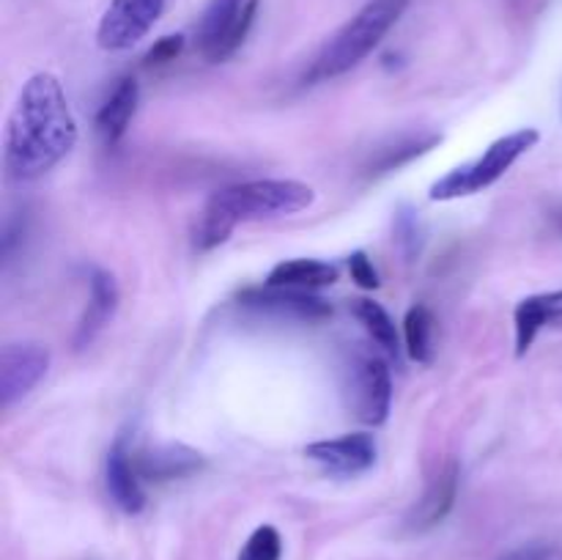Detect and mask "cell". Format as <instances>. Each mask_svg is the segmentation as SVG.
I'll use <instances>...</instances> for the list:
<instances>
[{
    "label": "cell",
    "instance_id": "obj_11",
    "mask_svg": "<svg viewBox=\"0 0 562 560\" xmlns=\"http://www.w3.org/2000/svg\"><path fill=\"white\" fill-rule=\"evenodd\" d=\"M459 464L453 459L445 461V467H439L437 475L428 483L426 494L417 500L415 508L406 516L404 527L409 533H428L431 527H437L439 522H445V516L450 514L456 503V494H459Z\"/></svg>",
    "mask_w": 562,
    "mask_h": 560
},
{
    "label": "cell",
    "instance_id": "obj_9",
    "mask_svg": "<svg viewBox=\"0 0 562 560\" xmlns=\"http://www.w3.org/2000/svg\"><path fill=\"white\" fill-rule=\"evenodd\" d=\"M239 302L252 311L272 313L283 318H302V322H322L333 316V305L307 289H285V285H256L239 294Z\"/></svg>",
    "mask_w": 562,
    "mask_h": 560
},
{
    "label": "cell",
    "instance_id": "obj_12",
    "mask_svg": "<svg viewBox=\"0 0 562 560\" xmlns=\"http://www.w3.org/2000/svg\"><path fill=\"white\" fill-rule=\"evenodd\" d=\"M104 481H108L110 497L124 514H140L143 505H146V492L140 486V472H137L135 456L126 445V437H119L110 448Z\"/></svg>",
    "mask_w": 562,
    "mask_h": 560
},
{
    "label": "cell",
    "instance_id": "obj_26",
    "mask_svg": "<svg viewBox=\"0 0 562 560\" xmlns=\"http://www.w3.org/2000/svg\"><path fill=\"white\" fill-rule=\"evenodd\" d=\"M560 228H562V214H560Z\"/></svg>",
    "mask_w": 562,
    "mask_h": 560
},
{
    "label": "cell",
    "instance_id": "obj_3",
    "mask_svg": "<svg viewBox=\"0 0 562 560\" xmlns=\"http://www.w3.org/2000/svg\"><path fill=\"white\" fill-rule=\"evenodd\" d=\"M409 0H368L333 38L322 47V53L313 58L311 69L305 71L302 80L307 86L316 82L335 80V77L346 75L355 66H360L373 49L382 44V38L398 25L404 16Z\"/></svg>",
    "mask_w": 562,
    "mask_h": 560
},
{
    "label": "cell",
    "instance_id": "obj_8",
    "mask_svg": "<svg viewBox=\"0 0 562 560\" xmlns=\"http://www.w3.org/2000/svg\"><path fill=\"white\" fill-rule=\"evenodd\" d=\"M49 368V351L42 344H9L0 355V404L3 410L25 399L44 379Z\"/></svg>",
    "mask_w": 562,
    "mask_h": 560
},
{
    "label": "cell",
    "instance_id": "obj_24",
    "mask_svg": "<svg viewBox=\"0 0 562 560\" xmlns=\"http://www.w3.org/2000/svg\"><path fill=\"white\" fill-rule=\"evenodd\" d=\"M184 47V36H162L146 55V64L148 66H159V64H168V60H176V55L181 53Z\"/></svg>",
    "mask_w": 562,
    "mask_h": 560
},
{
    "label": "cell",
    "instance_id": "obj_23",
    "mask_svg": "<svg viewBox=\"0 0 562 560\" xmlns=\"http://www.w3.org/2000/svg\"><path fill=\"white\" fill-rule=\"evenodd\" d=\"M349 269H351V280H355L360 289H371V291L379 289V272H376V267H373V261L366 256V253H362V250L351 253Z\"/></svg>",
    "mask_w": 562,
    "mask_h": 560
},
{
    "label": "cell",
    "instance_id": "obj_21",
    "mask_svg": "<svg viewBox=\"0 0 562 560\" xmlns=\"http://www.w3.org/2000/svg\"><path fill=\"white\" fill-rule=\"evenodd\" d=\"M280 555H283V538H280L278 527L261 525L247 538L239 560H280Z\"/></svg>",
    "mask_w": 562,
    "mask_h": 560
},
{
    "label": "cell",
    "instance_id": "obj_4",
    "mask_svg": "<svg viewBox=\"0 0 562 560\" xmlns=\"http://www.w3.org/2000/svg\"><path fill=\"white\" fill-rule=\"evenodd\" d=\"M538 141H541V135L532 126L510 132V135L494 141L477 159L459 165V168L445 173L439 181H434L428 195H431V201H456V198L475 195V192L486 190L494 181L503 179L514 168L516 159L525 157Z\"/></svg>",
    "mask_w": 562,
    "mask_h": 560
},
{
    "label": "cell",
    "instance_id": "obj_7",
    "mask_svg": "<svg viewBox=\"0 0 562 560\" xmlns=\"http://www.w3.org/2000/svg\"><path fill=\"white\" fill-rule=\"evenodd\" d=\"M162 11L165 0H110L97 27L99 47L110 53L135 47L157 25Z\"/></svg>",
    "mask_w": 562,
    "mask_h": 560
},
{
    "label": "cell",
    "instance_id": "obj_20",
    "mask_svg": "<svg viewBox=\"0 0 562 560\" xmlns=\"http://www.w3.org/2000/svg\"><path fill=\"white\" fill-rule=\"evenodd\" d=\"M442 141L439 135H412V137H401V141L390 143V146L379 148L376 157L371 159V173H390V170L404 168L406 163H412L420 154L431 152L437 143Z\"/></svg>",
    "mask_w": 562,
    "mask_h": 560
},
{
    "label": "cell",
    "instance_id": "obj_5",
    "mask_svg": "<svg viewBox=\"0 0 562 560\" xmlns=\"http://www.w3.org/2000/svg\"><path fill=\"white\" fill-rule=\"evenodd\" d=\"M258 14V0H209L198 22V53L209 64H223L250 36Z\"/></svg>",
    "mask_w": 562,
    "mask_h": 560
},
{
    "label": "cell",
    "instance_id": "obj_2",
    "mask_svg": "<svg viewBox=\"0 0 562 560\" xmlns=\"http://www.w3.org/2000/svg\"><path fill=\"white\" fill-rule=\"evenodd\" d=\"M313 201H316L313 187L294 179H256L225 187V190L214 192L203 209L195 236L198 250H212V247L223 245L239 223L283 217V214L289 217V214L311 206Z\"/></svg>",
    "mask_w": 562,
    "mask_h": 560
},
{
    "label": "cell",
    "instance_id": "obj_17",
    "mask_svg": "<svg viewBox=\"0 0 562 560\" xmlns=\"http://www.w3.org/2000/svg\"><path fill=\"white\" fill-rule=\"evenodd\" d=\"M338 267L329 261H316V258H291V261H280L278 267L269 272V285H285V289H322V285H333L338 280Z\"/></svg>",
    "mask_w": 562,
    "mask_h": 560
},
{
    "label": "cell",
    "instance_id": "obj_25",
    "mask_svg": "<svg viewBox=\"0 0 562 560\" xmlns=\"http://www.w3.org/2000/svg\"><path fill=\"white\" fill-rule=\"evenodd\" d=\"M552 555L554 549L547 547V544H525V547L514 549V552L499 560H552Z\"/></svg>",
    "mask_w": 562,
    "mask_h": 560
},
{
    "label": "cell",
    "instance_id": "obj_19",
    "mask_svg": "<svg viewBox=\"0 0 562 560\" xmlns=\"http://www.w3.org/2000/svg\"><path fill=\"white\" fill-rule=\"evenodd\" d=\"M434 333H437V322H434V313L426 305H412L409 313L404 318V338H406V351L415 362H431L434 360Z\"/></svg>",
    "mask_w": 562,
    "mask_h": 560
},
{
    "label": "cell",
    "instance_id": "obj_13",
    "mask_svg": "<svg viewBox=\"0 0 562 560\" xmlns=\"http://www.w3.org/2000/svg\"><path fill=\"white\" fill-rule=\"evenodd\" d=\"M516 357H525L547 327H562V291L532 294L516 305Z\"/></svg>",
    "mask_w": 562,
    "mask_h": 560
},
{
    "label": "cell",
    "instance_id": "obj_10",
    "mask_svg": "<svg viewBox=\"0 0 562 560\" xmlns=\"http://www.w3.org/2000/svg\"><path fill=\"white\" fill-rule=\"evenodd\" d=\"M305 456L335 472V475H360L376 461V439L366 432L344 434L335 439H318L305 448Z\"/></svg>",
    "mask_w": 562,
    "mask_h": 560
},
{
    "label": "cell",
    "instance_id": "obj_6",
    "mask_svg": "<svg viewBox=\"0 0 562 560\" xmlns=\"http://www.w3.org/2000/svg\"><path fill=\"white\" fill-rule=\"evenodd\" d=\"M349 404L362 423L387 421L390 401H393V379L387 362L373 351H357L349 362V382H346Z\"/></svg>",
    "mask_w": 562,
    "mask_h": 560
},
{
    "label": "cell",
    "instance_id": "obj_14",
    "mask_svg": "<svg viewBox=\"0 0 562 560\" xmlns=\"http://www.w3.org/2000/svg\"><path fill=\"white\" fill-rule=\"evenodd\" d=\"M132 456H135V467L140 478H148V481H176V478L192 475V472L206 464V459L198 450L173 443L143 448Z\"/></svg>",
    "mask_w": 562,
    "mask_h": 560
},
{
    "label": "cell",
    "instance_id": "obj_15",
    "mask_svg": "<svg viewBox=\"0 0 562 560\" xmlns=\"http://www.w3.org/2000/svg\"><path fill=\"white\" fill-rule=\"evenodd\" d=\"M88 285H91V296H88V307L86 313H82L80 324H77V349L91 344V340L102 333L104 324L113 318L115 307H119V283H115L113 275L104 272V269H93Z\"/></svg>",
    "mask_w": 562,
    "mask_h": 560
},
{
    "label": "cell",
    "instance_id": "obj_22",
    "mask_svg": "<svg viewBox=\"0 0 562 560\" xmlns=\"http://www.w3.org/2000/svg\"><path fill=\"white\" fill-rule=\"evenodd\" d=\"M395 234H398L401 245L409 256L420 250V223H417V214L412 209H401L398 220H395Z\"/></svg>",
    "mask_w": 562,
    "mask_h": 560
},
{
    "label": "cell",
    "instance_id": "obj_18",
    "mask_svg": "<svg viewBox=\"0 0 562 560\" xmlns=\"http://www.w3.org/2000/svg\"><path fill=\"white\" fill-rule=\"evenodd\" d=\"M351 311H355L357 322L366 327V333L371 335L373 344L379 346L382 351H387V355L398 357V349H401V340H398V329H395V322L390 318V313L384 311L379 302L373 300H355V305H351Z\"/></svg>",
    "mask_w": 562,
    "mask_h": 560
},
{
    "label": "cell",
    "instance_id": "obj_1",
    "mask_svg": "<svg viewBox=\"0 0 562 560\" xmlns=\"http://www.w3.org/2000/svg\"><path fill=\"white\" fill-rule=\"evenodd\" d=\"M77 143L64 86L49 71H38L22 86L14 110L5 121L3 165L11 179L31 181L53 170Z\"/></svg>",
    "mask_w": 562,
    "mask_h": 560
},
{
    "label": "cell",
    "instance_id": "obj_16",
    "mask_svg": "<svg viewBox=\"0 0 562 560\" xmlns=\"http://www.w3.org/2000/svg\"><path fill=\"white\" fill-rule=\"evenodd\" d=\"M137 99H140V88H137L135 77L119 80L113 93L104 99L97 113V132L104 141V146H115L126 135V130L132 124V115L137 110Z\"/></svg>",
    "mask_w": 562,
    "mask_h": 560
}]
</instances>
